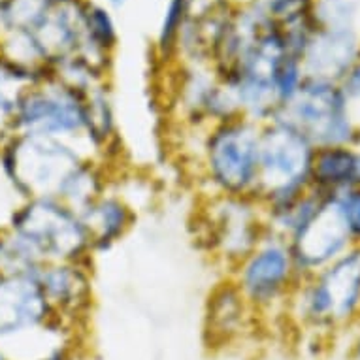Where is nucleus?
I'll list each match as a JSON object with an SVG mask.
<instances>
[{
    "mask_svg": "<svg viewBox=\"0 0 360 360\" xmlns=\"http://www.w3.org/2000/svg\"><path fill=\"white\" fill-rule=\"evenodd\" d=\"M260 123L236 115L200 130L198 181L206 196H255L259 185Z\"/></svg>",
    "mask_w": 360,
    "mask_h": 360,
    "instance_id": "1",
    "label": "nucleus"
},
{
    "mask_svg": "<svg viewBox=\"0 0 360 360\" xmlns=\"http://www.w3.org/2000/svg\"><path fill=\"white\" fill-rule=\"evenodd\" d=\"M89 157L74 143L30 134H13L0 143V170L21 200H60Z\"/></svg>",
    "mask_w": 360,
    "mask_h": 360,
    "instance_id": "2",
    "label": "nucleus"
},
{
    "mask_svg": "<svg viewBox=\"0 0 360 360\" xmlns=\"http://www.w3.org/2000/svg\"><path fill=\"white\" fill-rule=\"evenodd\" d=\"M6 231L38 262H91L95 257L77 210L59 198L21 200Z\"/></svg>",
    "mask_w": 360,
    "mask_h": 360,
    "instance_id": "3",
    "label": "nucleus"
},
{
    "mask_svg": "<svg viewBox=\"0 0 360 360\" xmlns=\"http://www.w3.org/2000/svg\"><path fill=\"white\" fill-rule=\"evenodd\" d=\"M317 148L283 119L260 124L257 200L264 210L283 206L309 191Z\"/></svg>",
    "mask_w": 360,
    "mask_h": 360,
    "instance_id": "4",
    "label": "nucleus"
},
{
    "mask_svg": "<svg viewBox=\"0 0 360 360\" xmlns=\"http://www.w3.org/2000/svg\"><path fill=\"white\" fill-rule=\"evenodd\" d=\"M268 234L264 207L255 196H206L196 217V238L231 272Z\"/></svg>",
    "mask_w": 360,
    "mask_h": 360,
    "instance_id": "5",
    "label": "nucleus"
},
{
    "mask_svg": "<svg viewBox=\"0 0 360 360\" xmlns=\"http://www.w3.org/2000/svg\"><path fill=\"white\" fill-rule=\"evenodd\" d=\"M15 134L53 138L89 153L87 95L46 72L21 102ZM93 157V155H91Z\"/></svg>",
    "mask_w": 360,
    "mask_h": 360,
    "instance_id": "6",
    "label": "nucleus"
},
{
    "mask_svg": "<svg viewBox=\"0 0 360 360\" xmlns=\"http://www.w3.org/2000/svg\"><path fill=\"white\" fill-rule=\"evenodd\" d=\"M290 300L302 323L311 326L349 323L360 309L359 245L321 272L302 278Z\"/></svg>",
    "mask_w": 360,
    "mask_h": 360,
    "instance_id": "7",
    "label": "nucleus"
},
{
    "mask_svg": "<svg viewBox=\"0 0 360 360\" xmlns=\"http://www.w3.org/2000/svg\"><path fill=\"white\" fill-rule=\"evenodd\" d=\"M229 276L257 315H264L290 300L302 279L290 243L270 231Z\"/></svg>",
    "mask_w": 360,
    "mask_h": 360,
    "instance_id": "8",
    "label": "nucleus"
},
{
    "mask_svg": "<svg viewBox=\"0 0 360 360\" xmlns=\"http://www.w3.org/2000/svg\"><path fill=\"white\" fill-rule=\"evenodd\" d=\"M347 102L336 82L306 76L276 117L295 127L317 149L353 146L354 127Z\"/></svg>",
    "mask_w": 360,
    "mask_h": 360,
    "instance_id": "9",
    "label": "nucleus"
},
{
    "mask_svg": "<svg viewBox=\"0 0 360 360\" xmlns=\"http://www.w3.org/2000/svg\"><path fill=\"white\" fill-rule=\"evenodd\" d=\"M72 332L49 306L38 281V268L0 278V347L29 338L63 340Z\"/></svg>",
    "mask_w": 360,
    "mask_h": 360,
    "instance_id": "10",
    "label": "nucleus"
},
{
    "mask_svg": "<svg viewBox=\"0 0 360 360\" xmlns=\"http://www.w3.org/2000/svg\"><path fill=\"white\" fill-rule=\"evenodd\" d=\"M170 106L179 121L193 130H204L210 124L240 115L231 91L206 63H193L184 68L172 93Z\"/></svg>",
    "mask_w": 360,
    "mask_h": 360,
    "instance_id": "11",
    "label": "nucleus"
},
{
    "mask_svg": "<svg viewBox=\"0 0 360 360\" xmlns=\"http://www.w3.org/2000/svg\"><path fill=\"white\" fill-rule=\"evenodd\" d=\"M289 243L302 278L321 272L356 248L336 196H325L317 213Z\"/></svg>",
    "mask_w": 360,
    "mask_h": 360,
    "instance_id": "12",
    "label": "nucleus"
},
{
    "mask_svg": "<svg viewBox=\"0 0 360 360\" xmlns=\"http://www.w3.org/2000/svg\"><path fill=\"white\" fill-rule=\"evenodd\" d=\"M38 281L55 315L72 330L89 319L95 302L93 264L76 262H49L38 268Z\"/></svg>",
    "mask_w": 360,
    "mask_h": 360,
    "instance_id": "13",
    "label": "nucleus"
},
{
    "mask_svg": "<svg viewBox=\"0 0 360 360\" xmlns=\"http://www.w3.org/2000/svg\"><path fill=\"white\" fill-rule=\"evenodd\" d=\"M257 321V313L243 298L231 276L207 292L204 306V336L212 347H226L242 340Z\"/></svg>",
    "mask_w": 360,
    "mask_h": 360,
    "instance_id": "14",
    "label": "nucleus"
},
{
    "mask_svg": "<svg viewBox=\"0 0 360 360\" xmlns=\"http://www.w3.org/2000/svg\"><path fill=\"white\" fill-rule=\"evenodd\" d=\"M82 221L95 255L117 245L136 223V212L129 200L115 191L108 189L83 207Z\"/></svg>",
    "mask_w": 360,
    "mask_h": 360,
    "instance_id": "15",
    "label": "nucleus"
},
{
    "mask_svg": "<svg viewBox=\"0 0 360 360\" xmlns=\"http://www.w3.org/2000/svg\"><path fill=\"white\" fill-rule=\"evenodd\" d=\"M360 187V153L353 146L315 151L309 189L321 196H340Z\"/></svg>",
    "mask_w": 360,
    "mask_h": 360,
    "instance_id": "16",
    "label": "nucleus"
},
{
    "mask_svg": "<svg viewBox=\"0 0 360 360\" xmlns=\"http://www.w3.org/2000/svg\"><path fill=\"white\" fill-rule=\"evenodd\" d=\"M49 70L12 59L0 49V143L15 134V119L29 91Z\"/></svg>",
    "mask_w": 360,
    "mask_h": 360,
    "instance_id": "17",
    "label": "nucleus"
},
{
    "mask_svg": "<svg viewBox=\"0 0 360 360\" xmlns=\"http://www.w3.org/2000/svg\"><path fill=\"white\" fill-rule=\"evenodd\" d=\"M185 23H187V0H170L157 40L162 57H170L176 51Z\"/></svg>",
    "mask_w": 360,
    "mask_h": 360,
    "instance_id": "18",
    "label": "nucleus"
},
{
    "mask_svg": "<svg viewBox=\"0 0 360 360\" xmlns=\"http://www.w3.org/2000/svg\"><path fill=\"white\" fill-rule=\"evenodd\" d=\"M353 360H360V336L353 347Z\"/></svg>",
    "mask_w": 360,
    "mask_h": 360,
    "instance_id": "19",
    "label": "nucleus"
},
{
    "mask_svg": "<svg viewBox=\"0 0 360 360\" xmlns=\"http://www.w3.org/2000/svg\"><path fill=\"white\" fill-rule=\"evenodd\" d=\"M127 2V0H110V4H112L113 8H121Z\"/></svg>",
    "mask_w": 360,
    "mask_h": 360,
    "instance_id": "20",
    "label": "nucleus"
},
{
    "mask_svg": "<svg viewBox=\"0 0 360 360\" xmlns=\"http://www.w3.org/2000/svg\"><path fill=\"white\" fill-rule=\"evenodd\" d=\"M0 360H12V356H10L2 347H0Z\"/></svg>",
    "mask_w": 360,
    "mask_h": 360,
    "instance_id": "21",
    "label": "nucleus"
}]
</instances>
